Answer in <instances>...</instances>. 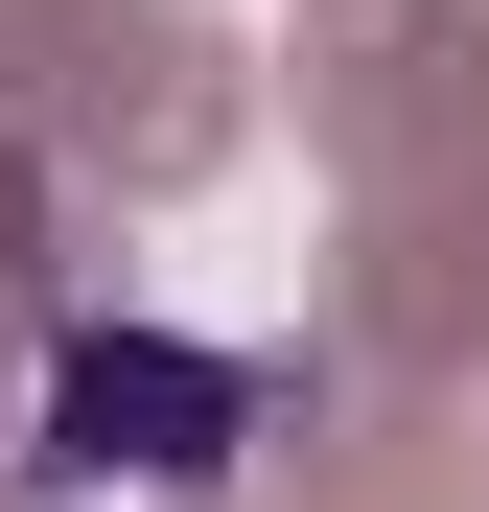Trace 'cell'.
<instances>
[{
  "label": "cell",
  "mask_w": 489,
  "mask_h": 512,
  "mask_svg": "<svg viewBox=\"0 0 489 512\" xmlns=\"http://www.w3.org/2000/svg\"><path fill=\"white\" fill-rule=\"evenodd\" d=\"M233 443H257V350H187V326H70L24 419L47 489H233Z\"/></svg>",
  "instance_id": "cell-1"
}]
</instances>
